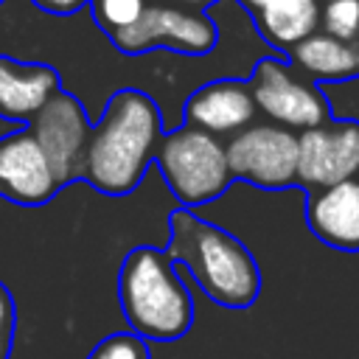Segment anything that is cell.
Here are the masks:
<instances>
[{"instance_id":"22","label":"cell","mask_w":359,"mask_h":359,"mask_svg":"<svg viewBox=\"0 0 359 359\" xmlns=\"http://www.w3.org/2000/svg\"><path fill=\"white\" fill-rule=\"evenodd\" d=\"M348 45H351V50H353V56H356V62H359V31L353 34V39H351Z\"/></svg>"},{"instance_id":"14","label":"cell","mask_w":359,"mask_h":359,"mask_svg":"<svg viewBox=\"0 0 359 359\" xmlns=\"http://www.w3.org/2000/svg\"><path fill=\"white\" fill-rule=\"evenodd\" d=\"M252 22L272 48L289 53L303 39L317 34L323 6L320 0H266L258 11H252Z\"/></svg>"},{"instance_id":"16","label":"cell","mask_w":359,"mask_h":359,"mask_svg":"<svg viewBox=\"0 0 359 359\" xmlns=\"http://www.w3.org/2000/svg\"><path fill=\"white\" fill-rule=\"evenodd\" d=\"M90 8L95 25L112 39L132 28L135 22H140V17L149 8V0H93Z\"/></svg>"},{"instance_id":"15","label":"cell","mask_w":359,"mask_h":359,"mask_svg":"<svg viewBox=\"0 0 359 359\" xmlns=\"http://www.w3.org/2000/svg\"><path fill=\"white\" fill-rule=\"evenodd\" d=\"M289 59L297 73L317 81H342L359 76V62L348 42L334 39L325 31L311 34L297 48L289 50Z\"/></svg>"},{"instance_id":"17","label":"cell","mask_w":359,"mask_h":359,"mask_svg":"<svg viewBox=\"0 0 359 359\" xmlns=\"http://www.w3.org/2000/svg\"><path fill=\"white\" fill-rule=\"evenodd\" d=\"M320 28L339 42H351L359 31V0H334L323 6Z\"/></svg>"},{"instance_id":"12","label":"cell","mask_w":359,"mask_h":359,"mask_svg":"<svg viewBox=\"0 0 359 359\" xmlns=\"http://www.w3.org/2000/svg\"><path fill=\"white\" fill-rule=\"evenodd\" d=\"M62 93L56 67L20 62L0 53V118L31 126V121Z\"/></svg>"},{"instance_id":"2","label":"cell","mask_w":359,"mask_h":359,"mask_svg":"<svg viewBox=\"0 0 359 359\" xmlns=\"http://www.w3.org/2000/svg\"><path fill=\"white\" fill-rule=\"evenodd\" d=\"M165 252L222 309H250L261 294V269L252 252L233 233L199 219L191 208L168 213Z\"/></svg>"},{"instance_id":"21","label":"cell","mask_w":359,"mask_h":359,"mask_svg":"<svg viewBox=\"0 0 359 359\" xmlns=\"http://www.w3.org/2000/svg\"><path fill=\"white\" fill-rule=\"evenodd\" d=\"M160 3H174V6H188V8H199V11H205V8L213 6L216 0H160Z\"/></svg>"},{"instance_id":"6","label":"cell","mask_w":359,"mask_h":359,"mask_svg":"<svg viewBox=\"0 0 359 359\" xmlns=\"http://www.w3.org/2000/svg\"><path fill=\"white\" fill-rule=\"evenodd\" d=\"M250 87L258 109L278 121L283 129L309 132L331 121L328 98L309 76L294 73V67H289L283 59H258Z\"/></svg>"},{"instance_id":"4","label":"cell","mask_w":359,"mask_h":359,"mask_svg":"<svg viewBox=\"0 0 359 359\" xmlns=\"http://www.w3.org/2000/svg\"><path fill=\"white\" fill-rule=\"evenodd\" d=\"M157 168L177 196L180 208H196L219 199L233 185V171L227 160V146L196 129V126H177L163 137L157 151Z\"/></svg>"},{"instance_id":"10","label":"cell","mask_w":359,"mask_h":359,"mask_svg":"<svg viewBox=\"0 0 359 359\" xmlns=\"http://www.w3.org/2000/svg\"><path fill=\"white\" fill-rule=\"evenodd\" d=\"M62 191L31 126L0 137V199L20 208H39Z\"/></svg>"},{"instance_id":"23","label":"cell","mask_w":359,"mask_h":359,"mask_svg":"<svg viewBox=\"0 0 359 359\" xmlns=\"http://www.w3.org/2000/svg\"><path fill=\"white\" fill-rule=\"evenodd\" d=\"M325 3H334V0H325Z\"/></svg>"},{"instance_id":"24","label":"cell","mask_w":359,"mask_h":359,"mask_svg":"<svg viewBox=\"0 0 359 359\" xmlns=\"http://www.w3.org/2000/svg\"><path fill=\"white\" fill-rule=\"evenodd\" d=\"M0 3H6V0H0Z\"/></svg>"},{"instance_id":"9","label":"cell","mask_w":359,"mask_h":359,"mask_svg":"<svg viewBox=\"0 0 359 359\" xmlns=\"http://www.w3.org/2000/svg\"><path fill=\"white\" fill-rule=\"evenodd\" d=\"M297 185L323 191L359 177V121H328L317 129L300 132Z\"/></svg>"},{"instance_id":"11","label":"cell","mask_w":359,"mask_h":359,"mask_svg":"<svg viewBox=\"0 0 359 359\" xmlns=\"http://www.w3.org/2000/svg\"><path fill=\"white\" fill-rule=\"evenodd\" d=\"M185 123L196 126L213 137L238 135L255 118L258 104L252 98L250 81L241 79H216L202 84L185 101Z\"/></svg>"},{"instance_id":"8","label":"cell","mask_w":359,"mask_h":359,"mask_svg":"<svg viewBox=\"0 0 359 359\" xmlns=\"http://www.w3.org/2000/svg\"><path fill=\"white\" fill-rule=\"evenodd\" d=\"M31 132L36 135L62 188L84 180V163H87V146H90L93 126L87 121L84 104L73 93L62 90L31 121Z\"/></svg>"},{"instance_id":"5","label":"cell","mask_w":359,"mask_h":359,"mask_svg":"<svg viewBox=\"0 0 359 359\" xmlns=\"http://www.w3.org/2000/svg\"><path fill=\"white\" fill-rule=\"evenodd\" d=\"M216 22L205 11L160 0L149 3L140 22L112 36V45L126 56H137L154 48H165L182 56H205L216 48Z\"/></svg>"},{"instance_id":"18","label":"cell","mask_w":359,"mask_h":359,"mask_svg":"<svg viewBox=\"0 0 359 359\" xmlns=\"http://www.w3.org/2000/svg\"><path fill=\"white\" fill-rule=\"evenodd\" d=\"M87 359H151L149 356V342L132 331H118L104 337Z\"/></svg>"},{"instance_id":"19","label":"cell","mask_w":359,"mask_h":359,"mask_svg":"<svg viewBox=\"0 0 359 359\" xmlns=\"http://www.w3.org/2000/svg\"><path fill=\"white\" fill-rule=\"evenodd\" d=\"M14 331H17V306H14L8 286L0 280V359L11 356Z\"/></svg>"},{"instance_id":"1","label":"cell","mask_w":359,"mask_h":359,"mask_svg":"<svg viewBox=\"0 0 359 359\" xmlns=\"http://www.w3.org/2000/svg\"><path fill=\"white\" fill-rule=\"evenodd\" d=\"M163 137L160 107L151 95L135 87L112 93L90 135L84 182L107 196L132 194L157 163Z\"/></svg>"},{"instance_id":"3","label":"cell","mask_w":359,"mask_h":359,"mask_svg":"<svg viewBox=\"0 0 359 359\" xmlns=\"http://www.w3.org/2000/svg\"><path fill=\"white\" fill-rule=\"evenodd\" d=\"M118 300L132 334L146 342H174L194 325V297L174 272L165 250L140 244L126 252L118 272Z\"/></svg>"},{"instance_id":"7","label":"cell","mask_w":359,"mask_h":359,"mask_svg":"<svg viewBox=\"0 0 359 359\" xmlns=\"http://www.w3.org/2000/svg\"><path fill=\"white\" fill-rule=\"evenodd\" d=\"M227 160L236 180L264 191L297 185L300 140L283 126L258 123L227 140Z\"/></svg>"},{"instance_id":"13","label":"cell","mask_w":359,"mask_h":359,"mask_svg":"<svg viewBox=\"0 0 359 359\" xmlns=\"http://www.w3.org/2000/svg\"><path fill=\"white\" fill-rule=\"evenodd\" d=\"M306 222L325 247L359 252V177L311 191L306 202Z\"/></svg>"},{"instance_id":"20","label":"cell","mask_w":359,"mask_h":359,"mask_svg":"<svg viewBox=\"0 0 359 359\" xmlns=\"http://www.w3.org/2000/svg\"><path fill=\"white\" fill-rule=\"evenodd\" d=\"M36 8H42V11H48V14H76L79 8H84L87 3H93V0H31Z\"/></svg>"}]
</instances>
